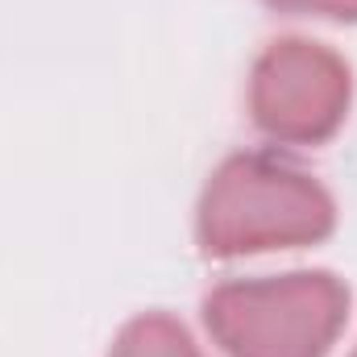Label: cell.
I'll return each mask as SVG.
<instances>
[{"label": "cell", "mask_w": 357, "mask_h": 357, "mask_svg": "<svg viewBox=\"0 0 357 357\" xmlns=\"http://www.w3.org/2000/svg\"><path fill=\"white\" fill-rule=\"evenodd\" d=\"M333 229V195L291 162L237 154L208 178L199 241L216 258L320 241Z\"/></svg>", "instance_id": "6da1fadb"}, {"label": "cell", "mask_w": 357, "mask_h": 357, "mask_svg": "<svg viewBox=\"0 0 357 357\" xmlns=\"http://www.w3.org/2000/svg\"><path fill=\"white\" fill-rule=\"evenodd\" d=\"M349 291L328 270L225 282L204 299V320L229 357H320L345 324Z\"/></svg>", "instance_id": "7a4b0ae2"}, {"label": "cell", "mask_w": 357, "mask_h": 357, "mask_svg": "<svg viewBox=\"0 0 357 357\" xmlns=\"http://www.w3.org/2000/svg\"><path fill=\"white\" fill-rule=\"evenodd\" d=\"M250 108L270 137L320 142L349 108V67L320 42L278 38L254 67Z\"/></svg>", "instance_id": "3957f363"}, {"label": "cell", "mask_w": 357, "mask_h": 357, "mask_svg": "<svg viewBox=\"0 0 357 357\" xmlns=\"http://www.w3.org/2000/svg\"><path fill=\"white\" fill-rule=\"evenodd\" d=\"M108 357H204V354L195 349V341L187 337V328L175 316L146 312V316H137L121 328Z\"/></svg>", "instance_id": "277c9868"}, {"label": "cell", "mask_w": 357, "mask_h": 357, "mask_svg": "<svg viewBox=\"0 0 357 357\" xmlns=\"http://www.w3.org/2000/svg\"><path fill=\"white\" fill-rule=\"evenodd\" d=\"M278 8H307V13H328V17H357V0H270Z\"/></svg>", "instance_id": "5b68a950"}, {"label": "cell", "mask_w": 357, "mask_h": 357, "mask_svg": "<svg viewBox=\"0 0 357 357\" xmlns=\"http://www.w3.org/2000/svg\"><path fill=\"white\" fill-rule=\"evenodd\" d=\"M354 357H357V349H354Z\"/></svg>", "instance_id": "8992f818"}]
</instances>
